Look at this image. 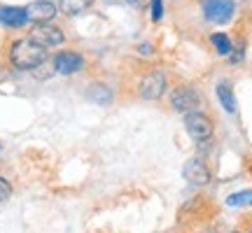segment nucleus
Returning <instances> with one entry per match:
<instances>
[{
    "mask_svg": "<svg viewBox=\"0 0 252 233\" xmlns=\"http://www.w3.org/2000/svg\"><path fill=\"white\" fill-rule=\"evenodd\" d=\"M47 58V52L42 45H37L33 37L26 40H17L12 49H9V61L17 65L19 70H35L40 68Z\"/></svg>",
    "mask_w": 252,
    "mask_h": 233,
    "instance_id": "1",
    "label": "nucleus"
},
{
    "mask_svg": "<svg viewBox=\"0 0 252 233\" xmlns=\"http://www.w3.org/2000/svg\"><path fill=\"white\" fill-rule=\"evenodd\" d=\"M185 128H187V133L196 140V143H203L208 140L210 135H213V121H210V116H206L203 112H187L185 116Z\"/></svg>",
    "mask_w": 252,
    "mask_h": 233,
    "instance_id": "2",
    "label": "nucleus"
},
{
    "mask_svg": "<svg viewBox=\"0 0 252 233\" xmlns=\"http://www.w3.org/2000/svg\"><path fill=\"white\" fill-rule=\"evenodd\" d=\"M166 91V75L161 70H154L150 75H145L140 84H138V93L143 96L145 100H157L163 96Z\"/></svg>",
    "mask_w": 252,
    "mask_h": 233,
    "instance_id": "3",
    "label": "nucleus"
},
{
    "mask_svg": "<svg viewBox=\"0 0 252 233\" xmlns=\"http://www.w3.org/2000/svg\"><path fill=\"white\" fill-rule=\"evenodd\" d=\"M171 105L178 112H194L201 105V93L191 87H178L171 93Z\"/></svg>",
    "mask_w": 252,
    "mask_h": 233,
    "instance_id": "4",
    "label": "nucleus"
},
{
    "mask_svg": "<svg viewBox=\"0 0 252 233\" xmlns=\"http://www.w3.org/2000/svg\"><path fill=\"white\" fill-rule=\"evenodd\" d=\"M234 0H208L203 5V14L208 21H215V24H226L231 14H234Z\"/></svg>",
    "mask_w": 252,
    "mask_h": 233,
    "instance_id": "5",
    "label": "nucleus"
},
{
    "mask_svg": "<svg viewBox=\"0 0 252 233\" xmlns=\"http://www.w3.org/2000/svg\"><path fill=\"white\" fill-rule=\"evenodd\" d=\"M31 37L35 40L37 45H42L47 49V47H56L61 45L63 40H65V35H63L61 28L52 26V24H35V28H33V33H31Z\"/></svg>",
    "mask_w": 252,
    "mask_h": 233,
    "instance_id": "6",
    "label": "nucleus"
},
{
    "mask_svg": "<svg viewBox=\"0 0 252 233\" xmlns=\"http://www.w3.org/2000/svg\"><path fill=\"white\" fill-rule=\"evenodd\" d=\"M24 9H26L28 21H33V24H49L56 17V5L49 0H35Z\"/></svg>",
    "mask_w": 252,
    "mask_h": 233,
    "instance_id": "7",
    "label": "nucleus"
},
{
    "mask_svg": "<svg viewBox=\"0 0 252 233\" xmlns=\"http://www.w3.org/2000/svg\"><path fill=\"white\" fill-rule=\"evenodd\" d=\"M82 65H84V58L77 52H61L54 58V68L61 75H75L82 70Z\"/></svg>",
    "mask_w": 252,
    "mask_h": 233,
    "instance_id": "8",
    "label": "nucleus"
},
{
    "mask_svg": "<svg viewBox=\"0 0 252 233\" xmlns=\"http://www.w3.org/2000/svg\"><path fill=\"white\" fill-rule=\"evenodd\" d=\"M182 175L191 184H208L210 182V171L206 168V163L201 159H189L185 163V168H182Z\"/></svg>",
    "mask_w": 252,
    "mask_h": 233,
    "instance_id": "9",
    "label": "nucleus"
},
{
    "mask_svg": "<svg viewBox=\"0 0 252 233\" xmlns=\"http://www.w3.org/2000/svg\"><path fill=\"white\" fill-rule=\"evenodd\" d=\"M0 21L9 28H21L28 21L24 7H2L0 9Z\"/></svg>",
    "mask_w": 252,
    "mask_h": 233,
    "instance_id": "10",
    "label": "nucleus"
},
{
    "mask_svg": "<svg viewBox=\"0 0 252 233\" xmlns=\"http://www.w3.org/2000/svg\"><path fill=\"white\" fill-rule=\"evenodd\" d=\"M215 91H217V98H220V103H222V108H224L226 112H236V98H234V91H231V87H229L226 82H220Z\"/></svg>",
    "mask_w": 252,
    "mask_h": 233,
    "instance_id": "11",
    "label": "nucleus"
},
{
    "mask_svg": "<svg viewBox=\"0 0 252 233\" xmlns=\"http://www.w3.org/2000/svg\"><path fill=\"white\" fill-rule=\"evenodd\" d=\"M94 0H61V12L68 17H77L82 12H87L91 7Z\"/></svg>",
    "mask_w": 252,
    "mask_h": 233,
    "instance_id": "12",
    "label": "nucleus"
},
{
    "mask_svg": "<svg viewBox=\"0 0 252 233\" xmlns=\"http://www.w3.org/2000/svg\"><path fill=\"white\" fill-rule=\"evenodd\" d=\"M89 98L94 103H98V105H108L110 100H112V93H110L108 87H103V84H94L89 89Z\"/></svg>",
    "mask_w": 252,
    "mask_h": 233,
    "instance_id": "13",
    "label": "nucleus"
},
{
    "mask_svg": "<svg viewBox=\"0 0 252 233\" xmlns=\"http://www.w3.org/2000/svg\"><path fill=\"white\" fill-rule=\"evenodd\" d=\"M210 40H213V45H215L217 54H222V56H229V54H231V40H229L224 33H215V35L210 37Z\"/></svg>",
    "mask_w": 252,
    "mask_h": 233,
    "instance_id": "14",
    "label": "nucleus"
},
{
    "mask_svg": "<svg viewBox=\"0 0 252 233\" xmlns=\"http://www.w3.org/2000/svg\"><path fill=\"white\" fill-rule=\"evenodd\" d=\"M226 203H229V205H252V191H238V194H231Z\"/></svg>",
    "mask_w": 252,
    "mask_h": 233,
    "instance_id": "15",
    "label": "nucleus"
},
{
    "mask_svg": "<svg viewBox=\"0 0 252 233\" xmlns=\"http://www.w3.org/2000/svg\"><path fill=\"white\" fill-rule=\"evenodd\" d=\"M9 196H12V187L5 177H0V203H5Z\"/></svg>",
    "mask_w": 252,
    "mask_h": 233,
    "instance_id": "16",
    "label": "nucleus"
},
{
    "mask_svg": "<svg viewBox=\"0 0 252 233\" xmlns=\"http://www.w3.org/2000/svg\"><path fill=\"white\" fill-rule=\"evenodd\" d=\"M161 17H163V2L161 0H152V19L161 21Z\"/></svg>",
    "mask_w": 252,
    "mask_h": 233,
    "instance_id": "17",
    "label": "nucleus"
},
{
    "mask_svg": "<svg viewBox=\"0 0 252 233\" xmlns=\"http://www.w3.org/2000/svg\"><path fill=\"white\" fill-rule=\"evenodd\" d=\"M138 52H140V54H145V56H150V54H152V47H150V45H140V47H138Z\"/></svg>",
    "mask_w": 252,
    "mask_h": 233,
    "instance_id": "18",
    "label": "nucleus"
},
{
    "mask_svg": "<svg viewBox=\"0 0 252 233\" xmlns=\"http://www.w3.org/2000/svg\"><path fill=\"white\" fill-rule=\"evenodd\" d=\"M131 5H143V2H147V0H128Z\"/></svg>",
    "mask_w": 252,
    "mask_h": 233,
    "instance_id": "19",
    "label": "nucleus"
},
{
    "mask_svg": "<svg viewBox=\"0 0 252 233\" xmlns=\"http://www.w3.org/2000/svg\"><path fill=\"white\" fill-rule=\"evenodd\" d=\"M234 233H241V231H234Z\"/></svg>",
    "mask_w": 252,
    "mask_h": 233,
    "instance_id": "20",
    "label": "nucleus"
},
{
    "mask_svg": "<svg viewBox=\"0 0 252 233\" xmlns=\"http://www.w3.org/2000/svg\"><path fill=\"white\" fill-rule=\"evenodd\" d=\"M250 233H252V231H250Z\"/></svg>",
    "mask_w": 252,
    "mask_h": 233,
    "instance_id": "21",
    "label": "nucleus"
}]
</instances>
